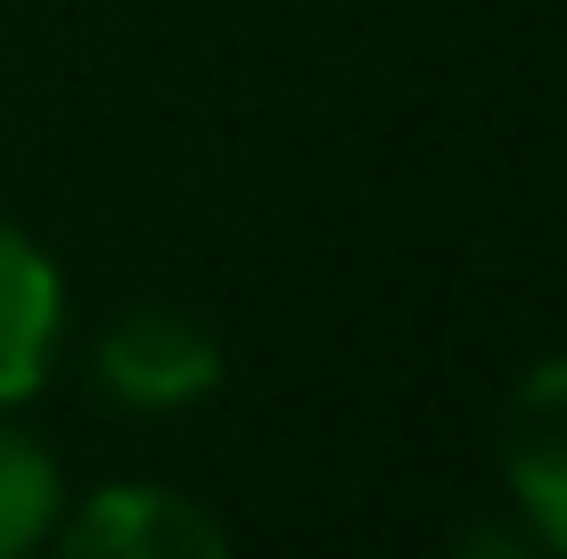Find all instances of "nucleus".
<instances>
[{
	"instance_id": "1",
	"label": "nucleus",
	"mask_w": 567,
	"mask_h": 559,
	"mask_svg": "<svg viewBox=\"0 0 567 559\" xmlns=\"http://www.w3.org/2000/svg\"><path fill=\"white\" fill-rule=\"evenodd\" d=\"M91 371L124 412H182V403L223 387V345H214L206 321L173 313V304H141V313L107 321Z\"/></svg>"
},
{
	"instance_id": "2",
	"label": "nucleus",
	"mask_w": 567,
	"mask_h": 559,
	"mask_svg": "<svg viewBox=\"0 0 567 559\" xmlns=\"http://www.w3.org/2000/svg\"><path fill=\"white\" fill-rule=\"evenodd\" d=\"M58 535L74 559H223L230 551L223 518H206L173 486H100Z\"/></svg>"
},
{
	"instance_id": "3",
	"label": "nucleus",
	"mask_w": 567,
	"mask_h": 559,
	"mask_svg": "<svg viewBox=\"0 0 567 559\" xmlns=\"http://www.w3.org/2000/svg\"><path fill=\"white\" fill-rule=\"evenodd\" d=\"M502 477H511L535 544L567 551V354L535 362L502 412Z\"/></svg>"
},
{
	"instance_id": "4",
	"label": "nucleus",
	"mask_w": 567,
	"mask_h": 559,
	"mask_svg": "<svg viewBox=\"0 0 567 559\" xmlns=\"http://www.w3.org/2000/svg\"><path fill=\"white\" fill-rule=\"evenodd\" d=\"M58 321H66L58 263H50L17 222H0V412H9V403H25V395L50 379Z\"/></svg>"
},
{
	"instance_id": "5",
	"label": "nucleus",
	"mask_w": 567,
	"mask_h": 559,
	"mask_svg": "<svg viewBox=\"0 0 567 559\" xmlns=\"http://www.w3.org/2000/svg\"><path fill=\"white\" fill-rule=\"evenodd\" d=\"M58 503H66L58 460L33 445V436L0 428V559H17V551L42 544V535L58 527Z\"/></svg>"
}]
</instances>
